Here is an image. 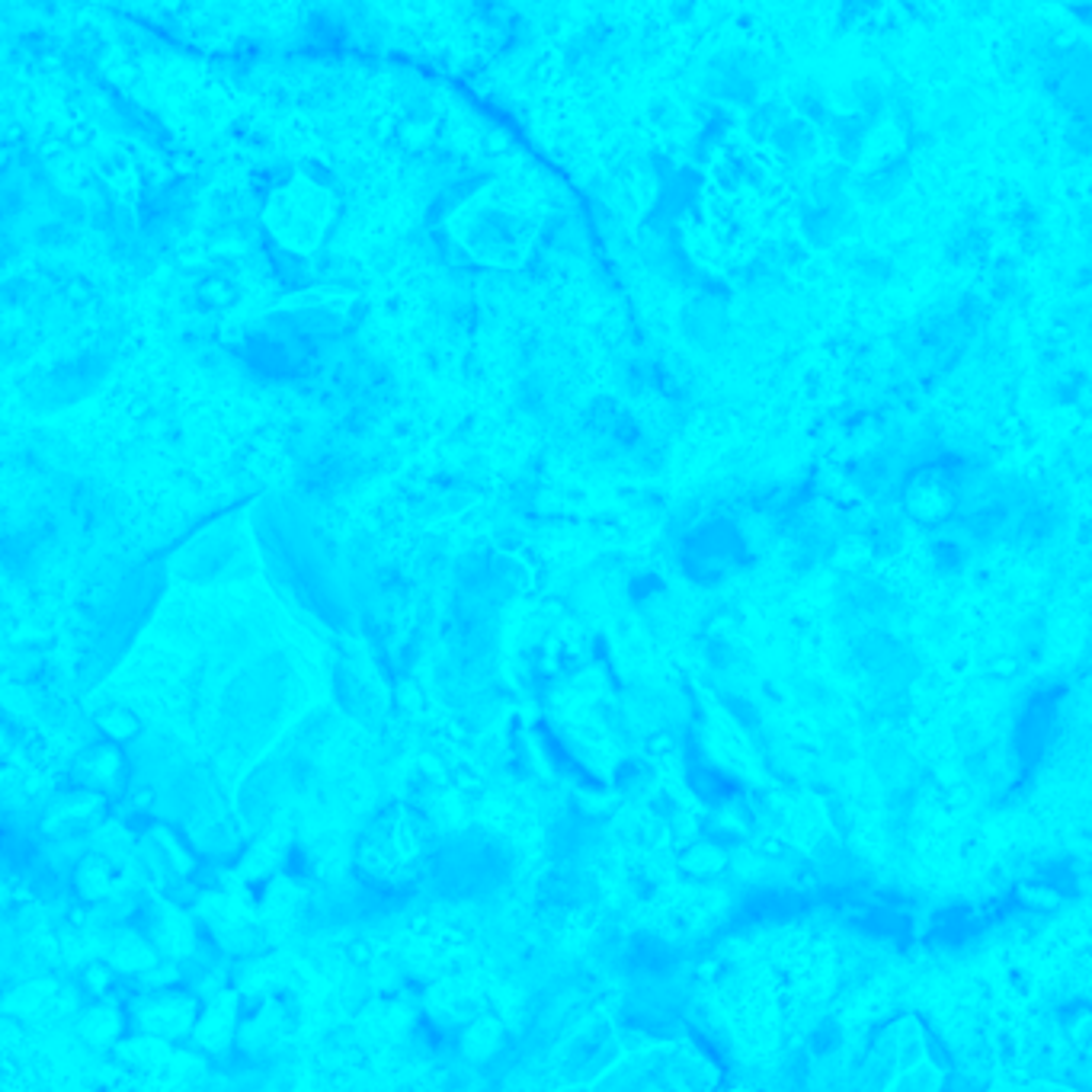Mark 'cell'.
<instances>
[{
    "label": "cell",
    "instance_id": "cell-1",
    "mask_svg": "<svg viewBox=\"0 0 1092 1092\" xmlns=\"http://www.w3.org/2000/svg\"><path fill=\"white\" fill-rule=\"evenodd\" d=\"M420 855H423V833H420L417 820L401 808L375 817L356 846L359 871L378 884L407 881L417 871Z\"/></svg>",
    "mask_w": 1092,
    "mask_h": 1092
}]
</instances>
